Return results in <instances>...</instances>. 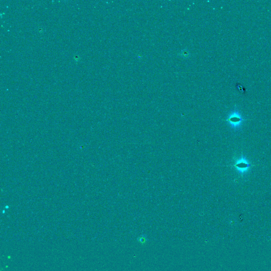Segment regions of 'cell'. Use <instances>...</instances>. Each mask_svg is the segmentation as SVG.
<instances>
[{
	"label": "cell",
	"mask_w": 271,
	"mask_h": 271,
	"mask_svg": "<svg viewBox=\"0 0 271 271\" xmlns=\"http://www.w3.org/2000/svg\"><path fill=\"white\" fill-rule=\"evenodd\" d=\"M233 166L239 174L241 175H244L249 171L252 166V164L249 163L245 156L242 155L237 159Z\"/></svg>",
	"instance_id": "cell-1"
},
{
	"label": "cell",
	"mask_w": 271,
	"mask_h": 271,
	"mask_svg": "<svg viewBox=\"0 0 271 271\" xmlns=\"http://www.w3.org/2000/svg\"><path fill=\"white\" fill-rule=\"evenodd\" d=\"M244 120H245L243 119L241 115L237 112L232 113L226 120V121L229 123L232 128H234L235 130H238L241 128V124Z\"/></svg>",
	"instance_id": "cell-2"
},
{
	"label": "cell",
	"mask_w": 271,
	"mask_h": 271,
	"mask_svg": "<svg viewBox=\"0 0 271 271\" xmlns=\"http://www.w3.org/2000/svg\"><path fill=\"white\" fill-rule=\"evenodd\" d=\"M137 241H139V243H141V244L143 245L146 242H147L148 241H149V239H148L147 235H146V234H142L137 238Z\"/></svg>",
	"instance_id": "cell-3"
}]
</instances>
